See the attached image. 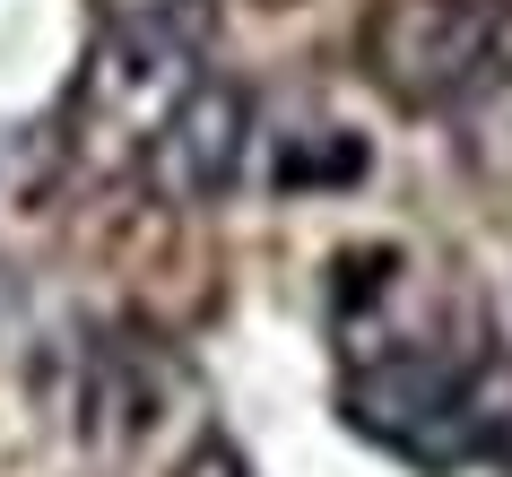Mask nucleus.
I'll list each match as a JSON object with an SVG mask.
<instances>
[{"mask_svg":"<svg viewBox=\"0 0 512 477\" xmlns=\"http://www.w3.org/2000/svg\"><path fill=\"white\" fill-rule=\"evenodd\" d=\"M356 53L400 113H460L512 79V0H374Z\"/></svg>","mask_w":512,"mask_h":477,"instance_id":"f257e3e1","label":"nucleus"},{"mask_svg":"<svg viewBox=\"0 0 512 477\" xmlns=\"http://www.w3.org/2000/svg\"><path fill=\"white\" fill-rule=\"evenodd\" d=\"M200 70V18L183 9H139L87 53L79 70V148L96 165H148V148L165 139V122L191 105Z\"/></svg>","mask_w":512,"mask_h":477,"instance_id":"f03ea898","label":"nucleus"},{"mask_svg":"<svg viewBox=\"0 0 512 477\" xmlns=\"http://www.w3.org/2000/svg\"><path fill=\"white\" fill-rule=\"evenodd\" d=\"M243 157H252V87L243 79H200L191 105L165 122V139L148 148V174H157L165 200H191L209 209L243 183Z\"/></svg>","mask_w":512,"mask_h":477,"instance_id":"7ed1b4c3","label":"nucleus"},{"mask_svg":"<svg viewBox=\"0 0 512 477\" xmlns=\"http://www.w3.org/2000/svg\"><path fill=\"white\" fill-rule=\"evenodd\" d=\"M165 477H252V460L235 451V434H200V443H191Z\"/></svg>","mask_w":512,"mask_h":477,"instance_id":"20e7f679","label":"nucleus"}]
</instances>
